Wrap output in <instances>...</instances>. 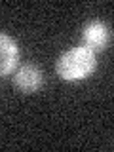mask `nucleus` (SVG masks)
<instances>
[{
  "label": "nucleus",
  "instance_id": "nucleus-1",
  "mask_svg": "<svg viewBox=\"0 0 114 152\" xmlns=\"http://www.w3.org/2000/svg\"><path fill=\"white\" fill-rule=\"evenodd\" d=\"M95 66L97 61L93 51L84 46H74L59 55V59L55 61V72L65 82H80L93 74Z\"/></svg>",
  "mask_w": 114,
  "mask_h": 152
},
{
  "label": "nucleus",
  "instance_id": "nucleus-2",
  "mask_svg": "<svg viewBox=\"0 0 114 152\" xmlns=\"http://www.w3.org/2000/svg\"><path fill=\"white\" fill-rule=\"evenodd\" d=\"M112 40L110 27L104 25L103 21H91L84 27L82 31V46L88 48L89 51L97 53V51L107 50Z\"/></svg>",
  "mask_w": 114,
  "mask_h": 152
},
{
  "label": "nucleus",
  "instance_id": "nucleus-3",
  "mask_svg": "<svg viewBox=\"0 0 114 152\" xmlns=\"http://www.w3.org/2000/svg\"><path fill=\"white\" fill-rule=\"evenodd\" d=\"M12 84L19 93L31 95V93H36L38 89L42 88V84H44V74H42V70L38 69L36 65H23L13 72Z\"/></svg>",
  "mask_w": 114,
  "mask_h": 152
},
{
  "label": "nucleus",
  "instance_id": "nucleus-4",
  "mask_svg": "<svg viewBox=\"0 0 114 152\" xmlns=\"http://www.w3.org/2000/svg\"><path fill=\"white\" fill-rule=\"evenodd\" d=\"M19 63V46L10 34L0 32V76H8Z\"/></svg>",
  "mask_w": 114,
  "mask_h": 152
}]
</instances>
